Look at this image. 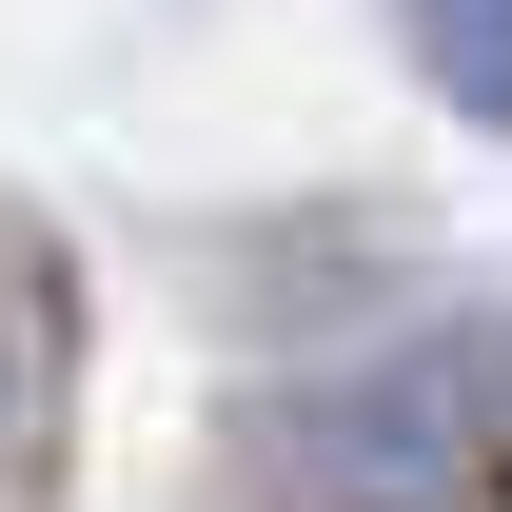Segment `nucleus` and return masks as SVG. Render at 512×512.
I'll list each match as a JSON object with an SVG mask.
<instances>
[{
	"label": "nucleus",
	"mask_w": 512,
	"mask_h": 512,
	"mask_svg": "<svg viewBox=\"0 0 512 512\" xmlns=\"http://www.w3.org/2000/svg\"><path fill=\"white\" fill-rule=\"evenodd\" d=\"M296 473L316 493H473V473H512V335L434 316V335H394L375 375L296 394Z\"/></svg>",
	"instance_id": "obj_1"
},
{
	"label": "nucleus",
	"mask_w": 512,
	"mask_h": 512,
	"mask_svg": "<svg viewBox=\"0 0 512 512\" xmlns=\"http://www.w3.org/2000/svg\"><path fill=\"white\" fill-rule=\"evenodd\" d=\"M414 60H434V99L512 119V0H414Z\"/></svg>",
	"instance_id": "obj_2"
}]
</instances>
